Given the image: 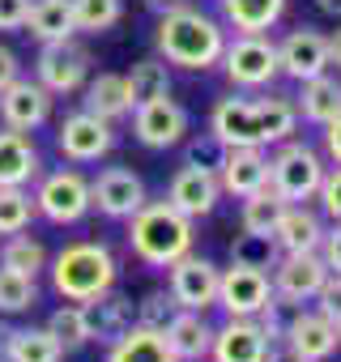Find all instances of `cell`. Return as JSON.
Wrapping results in <instances>:
<instances>
[{"instance_id": "1", "label": "cell", "mask_w": 341, "mask_h": 362, "mask_svg": "<svg viewBox=\"0 0 341 362\" xmlns=\"http://www.w3.org/2000/svg\"><path fill=\"white\" fill-rule=\"evenodd\" d=\"M299 124V107L286 103V98H222L214 107V119H209V132L239 149V145H277V141H290Z\"/></svg>"}, {"instance_id": "2", "label": "cell", "mask_w": 341, "mask_h": 362, "mask_svg": "<svg viewBox=\"0 0 341 362\" xmlns=\"http://www.w3.org/2000/svg\"><path fill=\"white\" fill-rule=\"evenodd\" d=\"M158 56L166 64H180V69H192V73H205L222 60V47H226V35L222 26L201 13V9H170L158 18Z\"/></svg>"}, {"instance_id": "3", "label": "cell", "mask_w": 341, "mask_h": 362, "mask_svg": "<svg viewBox=\"0 0 341 362\" xmlns=\"http://www.w3.org/2000/svg\"><path fill=\"white\" fill-rule=\"evenodd\" d=\"M128 247L149 269H170L192 252V218H184L170 201H145L128 218Z\"/></svg>"}, {"instance_id": "4", "label": "cell", "mask_w": 341, "mask_h": 362, "mask_svg": "<svg viewBox=\"0 0 341 362\" xmlns=\"http://www.w3.org/2000/svg\"><path fill=\"white\" fill-rule=\"evenodd\" d=\"M120 277L115 269V256L103 247V243H69L56 252L52 260V286L60 298L69 303H86L103 290H111Z\"/></svg>"}, {"instance_id": "5", "label": "cell", "mask_w": 341, "mask_h": 362, "mask_svg": "<svg viewBox=\"0 0 341 362\" xmlns=\"http://www.w3.org/2000/svg\"><path fill=\"white\" fill-rule=\"evenodd\" d=\"M324 179V162L316 149H307L303 141H286L273 158H269V188L286 201V205H307L320 192Z\"/></svg>"}, {"instance_id": "6", "label": "cell", "mask_w": 341, "mask_h": 362, "mask_svg": "<svg viewBox=\"0 0 341 362\" xmlns=\"http://www.w3.org/2000/svg\"><path fill=\"white\" fill-rule=\"evenodd\" d=\"M35 209L39 218H47L52 226H77L94 205H90V179L77 170H52L39 179L35 192Z\"/></svg>"}, {"instance_id": "7", "label": "cell", "mask_w": 341, "mask_h": 362, "mask_svg": "<svg viewBox=\"0 0 341 362\" xmlns=\"http://www.w3.org/2000/svg\"><path fill=\"white\" fill-rule=\"evenodd\" d=\"M231 77V86H243V90H260L269 86L282 64H277V47L265 39V35H239L235 43L222 47V60H218Z\"/></svg>"}, {"instance_id": "8", "label": "cell", "mask_w": 341, "mask_h": 362, "mask_svg": "<svg viewBox=\"0 0 341 362\" xmlns=\"http://www.w3.org/2000/svg\"><path fill=\"white\" fill-rule=\"evenodd\" d=\"M90 77V52L77 39H56L43 43L39 60H35V81L52 94H77Z\"/></svg>"}, {"instance_id": "9", "label": "cell", "mask_w": 341, "mask_h": 362, "mask_svg": "<svg viewBox=\"0 0 341 362\" xmlns=\"http://www.w3.org/2000/svg\"><path fill=\"white\" fill-rule=\"evenodd\" d=\"M324 277H328V264L320 252H282V260L273 264V298L303 307L320 294Z\"/></svg>"}, {"instance_id": "10", "label": "cell", "mask_w": 341, "mask_h": 362, "mask_svg": "<svg viewBox=\"0 0 341 362\" xmlns=\"http://www.w3.org/2000/svg\"><path fill=\"white\" fill-rule=\"evenodd\" d=\"M56 145H60V153L69 162H98V158L111 153L115 128H111V119H103V115H94V111L81 107V111L64 115V124L56 132Z\"/></svg>"}, {"instance_id": "11", "label": "cell", "mask_w": 341, "mask_h": 362, "mask_svg": "<svg viewBox=\"0 0 341 362\" xmlns=\"http://www.w3.org/2000/svg\"><path fill=\"white\" fill-rule=\"evenodd\" d=\"M218 264L214 260H205V256H180L175 264H170V281H166V290H170V298H175V307H184V311H205V307H214L218 303Z\"/></svg>"}, {"instance_id": "12", "label": "cell", "mask_w": 341, "mask_h": 362, "mask_svg": "<svg viewBox=\"0 0 341 362\" xmlns=\"http://www.w3.org/2000/svg\"><path fill=\"white\" fill-rule=\"evenodd\" d=\"M90 205H94L103 218L128 222V218L145 205V184H141V175H132L128 166H107V170H98V179H90Z\"/></svg>"}, {"instance_id": "13", "label": "cell", "mask_w": 341, "mask_h": 362, "mask_svg": "<svg viewBox=\"0 0 341 362\" xmlns=\"http://www.w3.org/2000/svg\"><path fill=\"white\" fill-rule=\"evenodd\" d=\"M273 303V281L265 269H243V264H231L222 277H218V307H226V315H260L265 307Z\"/></svg>"}, {"instance_id": "14", "label": "cell", "mask_w": 341, "mask_h": 362, "mask_svg": "<svg viewBox=\"0 0 341 362\" xmlns=\"http://www.w3.org/2000/svg\"><path fill=\"white\" fill-rule=\"evenodd\" d=\"M81 307V324H86V341H98V345H115L132 324H137V307L132 298H124L115 286L77 303Z\"/></svg>"}, {"instance_id": "15", "label": "cell", "mask_w": 341, "mask_h": 362, "mask_svg": "<svg viewBox=\"0 0 341 362\" xmlns=\"http://www.w3.org/2000/svg\"><path fill=\"white\" fill-rule=\"evenodd\" d=\"M132 132L141 145L149 149H166V145H180L188 132V111L180 103H170V94L132 107Z\"/></svg>"}, {"instance_id": "16", "label": "cell", "mask_w": 341, "mask_h": 362, "mask_svg": "<svg viewBox=\"0 0 341 362\" xmlns=\"http://www.w3.org/2000/svg\"><path fill=\"white\" fill-rule=\"evenodd\" d=\"M0 119H5V128H18V132L43 128L52 119V90H43L30 77L9 81L0 90Z\"/></svg>"}, {"instance_id": "17", "label": "cell", "mask_w": 341, "mask_h": 362, "mask_svg": "<svg viewBox=\"0 0 341 362\" xmlns=\"http://www.w3.org/2000/svg\"><path fill=\"white\" fill-rule=\"evenodd\" d=\"M282 341H286V354H294V358H303V362H324V358H333L337 345H341L333 320L320 315V311H299V315H290Z\"/></svg>"}, {"instance_id": "18", "label": "cell", "mask_w": 341, "mask_h": 362, "mask_svg": "<svg viewBox=\"0 0 341 362\" xmlns=\"http://www.w3.org/2000/svg\"><path fill=\"white\" fill-rule=\"evenodd\" d=\"M218 197H222V184H218V175L214 170H201V166H180L175 170V179H170V188H166V201L175 205L184 218H205V214H214V205H218Z\"/></svg>"}, {"instance_id": "19", "label": "cell", "mask_w": 341, "mask_h": 362, "mask_svg": "<svg viewBox=\"0 0 341 362\" xmlns=\"http://www.w3.org/2000/svg\"><path fill=\"white\" fill-rule=\"evenodd\" d=\"M265 354H269V337L260 332L256 320L231 315V324L214 328V349H209L214 362H265Z\"/></svg>"}, {"instance_id": "20", "label": "cell", "mask_w": 341, "mask_h": 362, "mask_svg": "<svg viewBox=\"0 0 341 362\" xmlns=\"http://www.w3.org/2000/svg\"><path fill=\"white\" fill-rule=\"evenodd\" d=\"M277 64H282V73L286 77H294V81H307V77H320L324 69H328V43H324V35L320 30H290L286 35V43L277 47Z\"/></svg>"}, {"instance_id": "21", "label": "cell", "mask_w": 341, "mask_h": 362, "mask_svg": "<svg viewBox=\"0 0 341 362\" xmlns=\"http://www.w3.org/2000/svg\"><path fill=\"white\" fill-rule=\"evenodd\" d=\"M218 184H222V192H231V197H239V201L252 197L256 188L269 184V153L256 149V145L231 149L226 162H222V170H218Z\"/></svg>"}, {"instance_id": "22", "label": "cell", "mask_w": 341, "mask_h": 362, "mask_svg": "<svg viewBox=\"0 0 341 362\" xmlns=\"http://www.w3.org/2000/svg\"><path fill=\"white\" fill-rule=\"evenodd\" d=\"M162 337H166L170 349H175L180 362H205L209 349H214V328H209L205 311H184L180 307L170 315V324L162 328Z\"/></svg>"}, {"instance_id": "23", "label": "cell", "mask_w": 341, "mask_h": 362, "mask_svg": "<svg viewBox=\"0 0 341 362\" xmlns=\"http://www.w3.org/2000/svg\"><path fill=\"white\" fill-rule=\"evenodd\" d=\"M39 175V149L26 132L5 128L0 132V188H26Z\"/></svg>"}, {"instance_id": "24", "label": "cell", "mask_w": 341, "mask_h": 362, "mask_svg": "<svg viewBox=\"0 0 341 362\" xmlns=\"http://www.w3.org/2000/svg\"><path fill=\"white\" fill-rule=\"evenodd\" d=\"M273 239H277L282 252H320L324 226H320V218L307 205H286L277 226H273Z\"/></svg>"}, {"instance_id": "25", "label": "cell", "mask_w": 341, "mask_h": 362, "mask_svg": "<svg viewBox=\"0 0 341 362\" xmlns=\"http://www.w3.org/2000/svg\"><path fill=\"white\" fill-rule=\"evenodd\" d=\"M107 362H180V358H175V349L166 345L162 332L132 324L115 345H107Z\"/></svg>"}, {"instance_id": "26", "label": "cell", "mask_w": 341, "mask_h": 362, "mask_svg": "<svg viewBox=\"0 0 341 362\" xmlns=\"http://www.w3.org/2000/svg\"><path fill=\"white\" fill-rule=\"evenodd\" d=\"M5 337V362H60L64 349L47 328H9Z\"/></svg>"}, {"instance_id": "27", "label": "cell", "mask_w": 341, "mask_h": 362, "mask_svg": "<svg viewBox=\"0 0 341 362\" xmlns=\"http://www.w3.org/2000/svg\"><path fill=\"white\" fill-rule=\"evenodd\" d=\"M303 90H299V111H303V119H311V124H333L337 115H341V81H333L328 73H320V77H307V81H299Z\"/></svg>"}, {"instance_id": "28", "label": "cell", "mask_w": 341, "mask_h": 362, "mask_svg": "<svg viewBox=\"0 0 341 362\" xmlns=\"http://www.w3.org/2000/svg\"><path fill=\"white\" fill-rule=\"evenodd\" d=\"M30 35L39 43H56V39H73L77 22H73V0H30V18H26Z\"/></svg>"}, {"instance_id": "29", "label": "cell", "mask_w": 341, "mask_h": 362, "mask_svg": "<svg viewBox=\"0 0 341 362\" xmlns=\"http://www.w3.org/2000/svg\"><path fill=\"white\" fill-rule=\"evenodd\" d=\"M222 13L239 35H265L282 22L286 0H222Z\"/></svg>"}, {"instance_id": "30", "label": "cell", "mask_w": 341, "mask_h": 362, "mask_svg": "<svg viewBox=\"0 0 341 362\" xmlns=\"http://www.w3.org/2000/svg\"><path fill=\"white\" fill-rule=\"evenodd\" d=\"M86 111L103 115V119H120L132 111V98H128V86L120 73H98L94 81H86Z\"/></svg>"}, {"instance_id": "31", "label": "cell", "mask_w": 341, "mask_h": 362, "mask_svg": "<svg viewBox=\"0 0 341 362\" xmlns=\"http://www.w3.org/2000/svg\"><path fill=\"white\" fill-rule=\"evenodd\" d=\"M124 86H128L132 107H141V103H154V98L170 94V73H166V60H162V56H145V60H137V64H132V73L124 77Z\"/></svg>"}, {"instance_id": "32", "label": "cell", "mask_w": 341, "mask_h": 362, "mask_svg": "<svg viewBox=\"0 0 341 362\" xmlns=\"http://www.w3.org/2000/svg\"><path fill=\"white\" fill-rule=\"evenodd\" d=\"M0 269H13L22 277H39L47 269V247L39 239H30L26 230L22 235H9V243L0 247Z\"/></svg>"}, {"instance_id": "33", "label": "cell", "mask_w": 341, "mask_h": 362, "mask_svg": "<svg viewBox=\"0 0 341 362\" xmlns=\"http://www.w3.org/2000/svg\"><path fill=\"white\" fill-rule=\"evenodd\" d=\"M282 260V247H277V239L273 235H252V230H243V235H235L231 239V264H243V269H273Z\"/></svg>"}, {"instance_id": "34", "label": "cell", "mask_w": 341, "mask_h": 362, "mask_svg": "<svg viewBox=\"0 0 341 362\" xmlns=\"http://www.w3.org/2000/svg\"><path fill=\"white\" fill-rule=\"evenodd\" d=\"M282 209H286V201H282L269 184L256 188L252 197H243V230H252V235H273Z\"/></svg>"}, {"instance_id": "35", "label": "cell", "mask_w": 341, "mask_h": 362, "mask_svg": "<svg viewBox=\"0 0 341 362\" xmlns=\"http://www.w3.org/2000/svg\"><path fill=\"white\" fill-rule=\"evenodd\" d=\"M124 18L120 0H73V22L81 35H103Z\"/></svg>"}, {"instance_id": "36", "label": "cell", "mask_w": 341, "mask_h": 362, "mask_svg": "<svg viewBox=\"0 0 341 362\" xmlns=\"http://www.w3.org/2000/svg\"><path fill=\"white\" fill-rule=\"evenodd\" d=\"M35 197L26 188H0V235H22L35 222Z\"/></svg>"}, {"instance_id": "37", "label": "cell", "mask_w": 341, "mask_h": 362, "mask_svg": "<svg viewBox=\"0 0 341 362\" xmlns=\"http://www.w3.org/2000/svg\"><path fill=\"white\" fill-rule=\"evenodd\" d=\"M39 303V286L35 277H22L13 269H0V311L5 315H18V311H30Z\"/></svg>"}, {"instance_id": "38", "label": "cell", "mask_w": 341, "mask_h": 362, "mask_svg": "<svg viewBox=\"0 0 341 362\" xmlns=\"http://www.w3.org/2000/svg\"><path fill=\"white\" fill-rule=\"evenodd\" d=\"M56 341H60V349H81L86 345V324H81V307H56L52 315H47V324H43Z\"/></svg>"}, {"instance_id": "39", "label": "cell", "mask_w": 341, "mask_h": 362, "mask_svg": "<svg viewBox=\"0 0 341 362\" xmlns=\"http://www.w3.org/2000/svg\"><path fill=\"white\" fill-rule=\"evenodd\" d=\"M175 311H180V307H175V298H170V290H149V294L137 303V328H154V332H162Z\"/></svg>"}, {"instance_id": "40", "label": "cell", "mask_w": 341, "mask_h": 362, "mask_svg": "<svg viewBox=\"0 0 341 362\" xmlns=\"http://www.w3.org/2000/svg\"><path fill=\"white\" fill-rule=\"evenodd\" d=\"M226 153H231V145H222L214 132H201V136H192L188 141V166H201V170H222V162H226Z\"/></svg>"}, {"instance_id": "41", "label": "cell", "mask_w": 341, "mask_h": 362, "mask_svg": "<svg viewBox=\"0 0 341 362\" xmlns=\"http://www.w3.org/2000/svg\"><path fill=\"white\" fill-rule=\"evenodd\" d=\"M316 197H320L324 214L341 222V166H337V170H324V179H320V192H316Z\"/></svg>"}, {"instance_id": "42", "label": "cell", "mask_w": 341, "mask_h": 362, "mask_svg": "<svg viewBox=\"0 0 341 362\" xmlns=\"http://www.w3.org/2000/svg\"><path fill=\"white\" fill-rule=\"evenodd\" d=\"M316 311L320 315H328V320H337L341 315V273H328L324 277V286H320V294H316Z\"/></svg>"}, {"instance_id": "43", "label": "cell", "mask_w": 341, "mask_h": 362, "mask_svg": "<svg viewBox=\"0 0 341 362\" xmlns=\"http://www.w3.org/2000/svg\"><path fill=\"white\" fill-rule=\"evenodd\" d=\"M30 18V0H0V30H22Z\"/></svg>"}, {"instance_id": "44", "label": "cell", "mask_w": 341, "mask_h": 362, "mask_svg": "<svg viewBox=\"0 0 341 362\" xmlns=\"http://www.w3.org/2000/svg\"><path fill=\"white\" fill-rule=\"evenodd\" d=\"M324 252V264H328V273H341V222L333 226V230H324V243H320Z\"/></svg>"}, {"instance_id": "45", "label": "cell", "mask_w": 341, "mask_h": 362, "mask_svg": "<svg viewBox=\"0 0 341 362\" xmlns=\"http://www.w3.org/2000/svg\"><path fill=\"white\" fill-rule=\"evenodd\" d=\"M22 77V64H18V56L9 52V47H0V90H5L9 81H18Z\"/></svg>"}, {"instance_id": "46", "label": "cell", "mask_w": 341, "mask_h": 362, "mask_svg": "<svg viewBox=\"0 0 341 362\" xmlns=\"http://www.w3.org/2000/svg\"><path fill=\"white\" fill-rule=\"evenodd\" d=\"M324 149H328V158L341 166V115H337L333 124H324Z\"/></svg>"}, {"instance_id": "47", "label": "cell", "mask_w": 341, "mask_h": 362, "mask_svg": "<svg viewBox=\"0 0 341 362\" xmlns=\"http://www.w3.org/2000/svg\"><path fill=\"white\" fill-rule=\"evenodd\" d=\"M324 43H328V64H341V30L324 35Z\"/></svg>"}, {"instance_id": "48", "label": "cell", "mask_w": 341, "mask_h": 362, "mask_svg": "<svg viewBox=\"0 0 341 362\" xmlns=\"http://www.w3.org/2000/svg\"><path fill=\"white\" fill-rule=\"evenodd\" d=\"M180 5H184V0H145V9H149V13H158V18H162V13H170V9H180Z\"/></svg>"}, {"instance_id": "49", "label": "cell", "mask_w": 341, "mask_h": 362, "mask_svg": "<svg viewBox=\"0 0 341 362\" xmlns=\"http://www.w3.org/2000/svg\"><path fill=\"white\" fill-rule=\"evenodd\" d=\"M316 9L328 13V18H341V0H316Z\"/></svg>"}, {"instance_id": "50", "label": "cell", "mask_w": 341, "mask_h": 362, "mask_svg": "<svg viewBox=\"0 0 341 362\" xmlns=\"http://www.w3.org/2000/svg\"><path fill=\"white\" fill-rule=\"evenodd\" d=\"M265 362H303V358H294V354H273V349H269Z\"/></svg>"}, {"instance_id": "51", "label": "cell", "mask_w": 341, "mask_h": 362, "mask_svg": "<svg viewBox=\"0 0 341 362\" xmlns=\"http://www.w3.org/2000/svg\"><path fill=\"white\" fill-rule=\"evenodd\" d=\"M333 328H337V341H341V315H337V320H333Z\"/></svg>"}]
</instances>
